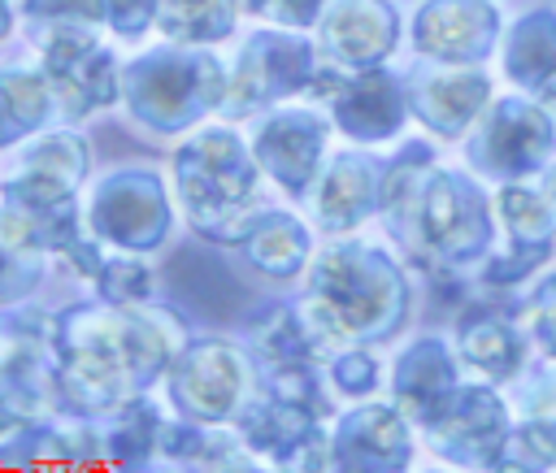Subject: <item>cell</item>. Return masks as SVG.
Segmentation results:
<instances>
[{"label":"cell","instance_id":"6da1fadb","mask_svg":"<svg viewBox=\"0 0 556 473\" xmlns=\"http://www.w3.org/2000/svg\"><path fill=\"white\" fill-rule=\"evenodd\" d=\"M495 143H500V161L513 165V169H530L543 148H547V122L534 113V108H504L491 126Z\"/></svg>","mask_w":556,"mask_h":473},{"label":"cell","instance_id":"7a4b0ae2","mask_svg":"<svg viewBox=\"0 0 556 473\" xmlns=\"http://www.w3.org/2000/svg\"><path fill=\"white\" fill-rule=\"evenodd\" d=\"M465 356L491 373H504L517 365V338L508 325L500 321H478L469 334H465Z\"/></svg>","mask_w":556,"mask_h":473},{"label":"cell","instance_id":"3957f363","mask_svg":"<svg viewBox=\"0 0 556 473\" xmlns=\"http://www.w3.org/2000/svg\"><path fill=\"white\" fill-rule=\"evenodd\" d=\"M421 217H426V234H430V243H460L456 230L465 226V204L456 200V187H452L447 178H434V187L426 191V208H421Z\"/></svg>","mask_w":556,"mask_h":473},{"label":"cell","instance_id":"277c9868","mask_svg":"<svg viewBox=\"0 0 556 473\" xmlns=\"http://www.w3.org/2000/svg\"><path fill=\"white\" fill-rule=\"evenodd\" d=\"M430 95H439V108H430V117H434L439 126H456V122H465V117L478 108V100H482V78H469V74L439 78V82L430 87Z\"/></svg>","mask_w":556,"mask_h":473},{"label":"cell","instance_id":"5b68a950","mask_svg":"<svg viewBox=\"0 0 556 473\" xmlns=\"http://www.w3.org/2000/svg\"><path fill=\"white\" fill-rule=\"evenodd\" d=\"M439 22H447V30H434V35H421V43L426 48H439V52H465L469 43H473V26H469V13H478V4L469 9L465 0H456V4H439V9H430Z\"/></svg>","mask_w":556,"mask_h":473},{"label":"cell","instance_id":"8992f818","mask_svg":"<svg viewBox=\"0 0 556 473\" xmlns=\"http://www.w3.org/2000/svg\"><path fill=\"white\" fill-rule=\"evenodd\" d=\"M500 208H504V217H508V226H513L517 239L534 243V239L547 234V213L539 208L534 195H526V191H504V195H500Z\"/></svg>","mask_w":556,"mask_h":473},{"label":"cell","instance_id":"52a82bcc","mask_svg":"<svg viewBox=\"0 0 556 473\" xmlns=\"http://www.w3.org/2000/svg\"><path fill=\"white\" fill-rule=\"evenodd\" d=\"M143 286H148L143 269H135V265H113V269H109V295H113L117 304L143 295Z\"/></svg>","mask_w":556,"mask_h":473},{"label":"cell","instance_id":"ba28073f","mask_svg":"<svg viewBox=\"0 0 556 473\" xmlns=\"http://www.w3.org/2000/svg\"><path fill=\"white\" fill-rule=\"evenodd\" d=\"M339 382H343L348 391H365V386L374 382V365H369L365 356H352V360L339 365Z\"/></svg>","mask_w":556,"mask_h":473},{"label":"cell","instance_id":"9c48e42d","mask_svg":"<svg viewBox=\"0 0 556 473\" xmlns=\"http://www.w3.org/2000/svg\"><path fill=\"white\" fill-rule=\"evenodd\" d=\"M534 330L543 334V343L556 351V286H552V295L543 299V308L534 312Z\"/></svg>","mask_w":556,"mask_h":473},{"label":"cell","instance_id":"30bf717a","mask_svg":"<svg viewBox=\"0 0 556 473\" xmlns=\"http://www.w3.org/2000/svg\"><path fill=\"white\" fill-rule=\"evenodd\" d=\"M552 200H556V174H552Z\"/></svg>","mask_w":556,"mask_h":473}]
</instances>
